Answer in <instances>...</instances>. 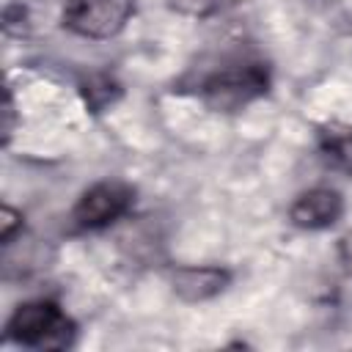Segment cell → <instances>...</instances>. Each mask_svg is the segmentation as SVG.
<instances>
[{
  "instance_id": "cell-7",
  "label": "cell",
  "mask_w": 352,
  "mask_h": 352,
  "mask_svg": "<svg viewBox=\"0 0 352 352\" xmlns=\"http://www.w3.org/2000/svg\"><path fill=\"white\" fill-rule=\"evenodd\" d=\"M319 154L330 168H336L341 173H352V124H327V126H322Z\"/></svg>"
},
{
  "instance_id": "cell-4",
  "label": "cell",
  "mask_w": 352,
  "mask_h": 352,
  "mask_svg": "<svg viewBox=\"0 0 352 352\" xmlns=\"http://www.w3.org/2000/svg\"><path fill=\"white\" fill-rule=\"evenodd\" d=\"M135 201V190L124 182H96L94 187H88L74 209H72V220L80 231H99L110 223H116L118 217H124L129 212Z\"/></svg>"
},
{
  "instance_id": "cell-2",
  "label": "cell",
  "mask_w": 352,
  "mask_h": 352,
  "mask_svg": "<svg viewBox=\"0 0 352 352\" xmlns=\"http://www.w3.org/2000/svg\"><path fill=\"white\" fill-rule=\"evenodd\" d=\"M6 336L22 346H33V349H63L72 344L74 336V324L72 319L60 311L58 302L52 300H30L22 302L8 324H6Z\"/></svg>"
},
{
  "instance_id": "cell-9",
  "label": "cell",
  "mask_w": 352,
  "mask_h": 352,
  "mask_svg": "<svg viewBox=\"0 0 352 352\" xmlns=\"http://www.w3.org/2000/svg\"><path fill=\"white\" fill-rule=\"evenodd\" d=\"M19 220H22L19 212H14L11 206H3V212H0V239H3V245H11L14 231L22 226Z\"/></svg>"
},
{
  "instance_id": "cell-8",
  "label": "cell",
  "mask_w": 352,
  "mask_h": 352,
  "mask_svg": "<svg viewBox=\"0 0 352 352\" xmlns=\"http://www.w3.org/2000/svg\"><path fill=\"white\" fill-rule=\"evenodd\" d=\"M223 3L226 0H168V6L184 16H206V14L217 11Z\"/></svg>"
},
{
  "instance_id": "cell-5",
  "label": "cell",
  "mask_w": 352,
  "mask_h": 352,
  "mask_svg": "<svg viewBox=\"0 0 352 352\" xmlns=\"http://www.w3.org/2000/svg\"><path fill=\"white\" fill-rule=\"evenodd\" d=\"M344 212V198L338 190L333 187H314V190H305L294 198L292 209H289V220L297 226V228H305V231H319V228H327L333 226Z\"/></svg>"
},
{
  "instance_id": "cell-6",
  "label": "cell",
  "mask_w": 352,
  "mask_h": 352,
  "mask_svg": "<svg viewBox=\"0 0 352 352\" xmlns=\"http://www.w3.org/2000/svg\"><path fill=\"white\" fill-rule=\"evenodd\" d=\"M231 275L223 267H179L170 275L173 292L187 302H204L228 286Z\"/></svg>"
},
{
  "instance_id": "cell-10",
  "label": "cell",
  "mask_w": 352,
  "mask_h": 352,
  "mask_svg": "<svg viewBox=\"0 0 352 352\" xmlns=\"http://www.w3.org/2000/svg\"><path fill=\"white\" fill-rule=\"evenodd\" d=\"M338 258H341L344 270L352 272V234H346V236L338 242Z\"/></svg>"
},
{
  "instance_id": "cell-3",
  "label": "cell",
  "mask_w": 352,
  "mask_h": 352,
  "mask_svg": "<svg viewBox=\"0 0 352 352\" xmlns=\"http://www.w3.org/2000/svg\"><path fill=\"white\" fill-rule=\"evenodd\" d=\"M132 11V0H63V25L82 38H113Z\"/></svg>"
},
{
  "instance_id": "cell-1",
  "label": "cell",
  "mask_w": 352,
  "mask_h": 352,
  "mask_svg": "<svg viewBox=\"0 0 352 352\" xmlns=\"http://www.w3.org/2000/svg\"><path fill=\"white\" fill-rule=\"evenodd\" d=\"M270 85L267 66L248 55L226 58L201 80V96L212 110H239L264 96Z\"/></svg>"
},
{
  "instance_id": "cell-11",
  "label": "cell",
  "mask_w": 352,
  "mask_h": 352,
  "mask_svg": "<svg viewBox=\"0 0 352 352\" xmlns=\"http://www.w3.org/2000/svg\"><path fill=\"white\" fill-rule=\"evenodd\" d=\"M6 140L11 138V132H14V104H11V96H6Z\"/></svg>"
}]
</instances>
